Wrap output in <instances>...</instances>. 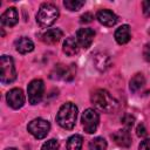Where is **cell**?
I'll use <instances>...</instances> for the list:
<instances>
[{"label": "cell", "mask_w": 150, "mask_h": 150, "mask_svg": "<svg viewBox=\"0 0 150 150\" xmlns=\"http://www.w3.org/2000/svg\"><path fill=\"white\" fill-rule=\"evenodd\" d=\"M82 125L87 134H94L97 130L100 123V115L94 109H86L82 114Z\"/></svg>", "instance_id": "6"}, {"label": "cell", "mask_w": 150, "mask_h": 150, "mask_svg": "<svg viewBox=\"0 0 150 150\" xmlns=\"http://www.w3.org/2000/svg\"><path fill=\"white\" fill-rule=\"evenodd\" d=\"M83 143V138L81 135H73L68 138L67 150H81Z\"/></svg>", "instance_id": "20"}, {"label": "cell", "mask_w": 150, "mask_h": 150, "mask_svg": "<svg viewBox=\"0 0 150 150\" xmlns=\"http://www.w3.org/2000/svg\"><path fill=\"white\" fill-rule=\"evenodd\" d=\"M93 19H94V15H93L91 13L87 12V13H84V14H82V15H81L80 21H81L82 23H89V22H91V21H93Z\"/></svg>", "instance_id": "25"}, {"label": "cell", "mask_w": 150, "mask_h": 150, "mask_svg": "<svg viewBox=\"0 0 150 150\" xmlns=\"http://www.w3.org/2000/svg\"><path fill=\"white\" fill-rule=\"evenodd\" d=\"M62 36H63V32L60 28H52L42 34L41 40L47 45H54L59 42Z\"/></svg>", "instance_id": "14"}, {"label": "cell", "mask_w": 150, "mask_h": 150, "mask_svg": "<svg viewBox=\"0 0 150 150\" xmlns=\"http://www.w3.org/2000/svg\"><path fill=\"white\" fill-rule=\"evenodd\" d=\"M79 46L80 45H79L77 40L73 36H69L63 42V52L68 56H74L79 52Z\"/></svg>", "instance_id": "16"}, {"label": "cell", "mask_w": 150, "mask_h": 150, "mask_svg": "<svg viewBox=\"0 0 150 150\" xmlns=\"http://www.w3.org/2000/svg\"><path fill=\"white\" fill-rule=\"evenodd\" d=\"M77 118V108L74 103L67 102L64 103L56 115V121L60 127L63 129H73L75 127Z\"/></svg>", "instance_id": "2"}, {"label": "cell", "mask_w": 150, "mask_h": 150, "mask_svg": "<svg viewBox=\"0 0 150 150\" xmlns=\"http://www.w3.org/2000/svg\"><path fill=\"white\" fill-rule=\"evenodd\" d=\"M6 150H18L16 148H8V149H6Z\"/></svg>", "instance_id": "30"}, {"label": "cell", "mask_w": 150, "mask_h": 150, "mask_svg": "<svg viewBox=\"0 0 150 150\" xmlns=\"http://www.w3.org/2000/svg\"><path fill=\"white\" fill-rule=\"evenodd\" d=\"M96 19L98 20L100 23L111 27L117 22V16L115 13H112L110 9H101L96 14Z\"/></svg>", "instance_id": "12"}, {"label": "cell", "mask_w": 150, "mask_h": 150, "mask_svg": "<svg viewBox=\"0 0 150 150\" xmlns=\"http://www.w3.org/2000/svg\"><path fill=\"white\" fill-rule=\"evenodd\" d=\"M18 21H19V14H18L16 8H14V7L7 8L1 15V23L4 26L13 27L18 23Z\"/></svg>", "instance_id": "13"}, {"label": "cell", "mask_w": 150, "mask_h": 150, "mask_svg": "<svg viewBox=\"0 0 150 150\" xmlns=\"http://www.w3.org/2000/svg\"><path fill=\"white\" fill-rule=\"evenodd\" d=\"M27 130L30 135H33L38 139H42L47 136L50 130V124L48 121L43 118H35L30 121L27 125Z\"/></svg>", "instance_id": "5"}, {"label": "cell", "mask_w": 150, "mask_h": 150, "mask_svg": "<svg viewBox=\"0 0 150 150\" xmlns=\"http://www.w3.org/2000/svg\"><path fill=\"white\" fill-rule=\"evenodd\" d=\"M144 84H145V79H144V76H143V74H135L132 77H131V80H130V83H129V87H130V90L131 91H134V93H136V91H138L139 89H142L143 87H144Z\"/></svg>", "instance_id": "19"}, {"label": "cell", "mask_w": 150, "mask_h": 150, "mask_svg": "<svg viewBox=\"0 0 150 150\" xmlns=\"http://www.w3.org/2000/svg\"><path fill=\"white\" fill-rule=\"evenodd\" d=\"M143 56H144V59H145L146 61L150 62V42L146 43V45L144 46V49H143Z\"/></svg>", "instance_id": "28"}, {"label": "cell", "mask_w": 150, "mask_h": 150, "mask_svg": "<svg viewBox=\"0 0 150 150\" xmlns=\"http://www.w3.org/2000/svg\"><path fill=\"white\" fill-rule=\"evenodd\" d=\"M93 104L103 112H112L117 109L118 102L104 89H97L91 94Z\"/></svg>", "instance_id": "1"}, {"label": "cell", "mask_w": 150, "mask_h": 150, "mask_svg": "<svg viewBox=\"0 0 150 150\" xmlns=\"http://www.w3.org/2000/svg\"><path fill=\"white\" fill-rule=\"evenodd\" d=\"M45 91V83L42 80H33L28 87H27V94H28V101L30 104H38L43 96Z\"/></svg>", "instance_id": "8"}, {"label": "cell", "mask_w": 150, "mask_h": 150, "mask_svg": "<svg viewBox=\"0 0 150 150\" xmlns=\"http://www.w3.org/2000/svg\"><path fill=\"white\" fill-rule=\"evenodd\" d=\"M138 150H150V139H144L141 142L139 146H138Z\"/></svg>", "instance_id": "29"}, {"label": "cell", "mask_w": 150, "mask_h": 150, "mask_svg": "<svg viewBox=\"0 0 150 150\" xmlns=\"http://www.w3.org/2000/svg\"><path fill=\"white\" fill-rule=\"evenodd\" d=\"M0 81L4 84L12 83L16 79V70L13 59L8 55H2L0 59Z\"/></svg>", "instance_id": "4"}, {"label": "cell", "mask_w": 150, "mask_h": 150, "mask_svg": "<svg viewBox=\"0 0 150 150\" xmlns=\"http://www.w3.org/2000/svg\"><path fill=\"white\" fill-rule=\"evenodd\" d=\"M63 5L69 11H79L84 5V1H80V0H64Z\"/></svg>", "instance_id": "22"}, {"label": "cell", "mask_w": 150, "mask_h": 150, "mask_svg": "<svg viewBox=\"0 0 150 150\" xmlns=\"http://www.w3.org/2000/svg\"><path fill=\"white\" fill-rule=\"evenodd\" d=\"M142 11L145 16H150V0H145L142 2Z\"/></svg>", "instance_id": "26"}, {"label": "cell", "mask_w": 150, "mask_h": 150, "mask_svg": "<svg viewBox=\"0 0 150 150\" xmlns=\"http://www.w3.org/2000/svg\"><path fill=\"white\" fill-rule=\"evenodd\" d=\"M112 141L122 146V148H128L131 145V135L129 132L128 129H122V130H117L111 135Z\"/></svg>", "instance_id": "11"}, {"label": "cell", "mask_w": 150, "mask_h": 150, "mask_svg": "<svg viewBox=\"0 0 150 150\" xmlns=\"http://www.w3.org/2000/svg\"><path fill=\"white\" fill-rule=\"evenodd\" d=\"M89 150H105L107 141L103 137H96L89 142Z\"/></svg>", "instance_id": "21"}, {"label": "cell", "mask_w": 150, "mask_h": 150, "mask_svg": "<svg viewBox=\"0 0 150 150\" xmlns=\"http://www.w3.org/2000/svg\"><path fill=\"white\" fill-rule=\"evenodd\" d=\"M122 122H123V124L127 127L125 129L129 130V129L132 127V124H134V117L130 116V115H125V116L122 118Z\"/></svg>", "instance_id": "24"}, {"label": "cell", "mask_w": 150, "mask_h": 150, "mask_svg": "<svg viewBox=\"0 0 150 150\" xmlns=\"http://www.w3.org/2000/svg\"><path fill=\"white\" fill-rule=\"evenodd\" d=\"M94 36L95 32L91 28H80L76 33V40L79 45L84 49L90 47V45L94 41Z\"/></svg>", "instance_id": "10"}, {"label": "cell", "mask_w": 150, "mask_h": 150, "mask_svg": "<svg viewBox=\"0 0 150 150\" xmlns=\"http://www.w3.org/2000/svg\"><path fill=\"white\" fill-rule=\"evenodd\" d=\"M7 103L13 109H20L25 104V94L20 88H13L11 89L6 95Z\"/></svg>", "instance_id": "9"}, {"label": "cell", "mask_w": 150, "mask_h": 150, "mask_svg": "<svg viewBox=\"0 0 150 150\" xmlns=\"http://www.w3.org/2000/svg\"><path fill=\"white\" fill-rule=\"evenodd\" d=\"M94 63H95V67L98 70L103 71V70H105L109 67V64H110V57L107 54H104V53H97L94 56Z\"/></svg>", "instance_id": "18"}, {"label": "cell", "mask_w": 150, "mask_h": 150, "mask_svg": "<svg viewBox=\"0 0 150 150\" xmlns=\"http://www.w3.org/2000/svg\"><path fill=\"white\" fill-rule=\"evenodd\" d=\"M15 47H16V50L20 54H27V53H29L34 49V43L30 39L26 38V36H22L15 42Z\"/></svg>", "instance_id": "17"}, {"label": "cell", "mask_w": 150, "mask_h": 150, "mask_svg": "<svg viewBox=\"0 0 150 150\" xmlns=\"http://www.w3.org/2000/svg\"><path fill=\"white\" fill-rule=\"evenodd\" d=\"M59 18V9L55 5L46 2L40 6V9L36 14V21L41 27L52 26Z\"/></svg>", "instance_id": "3"}, {"label": "cell", "mask_w": 150, "mask_h": 150, "mask_svg": "<svg viewBox=\"0 0 150 150\" xmlns=\"http://www.w3.org/2000/svg\"><path fill=\"white\" fill-rule=\"evenodd\" d=\"M136 134H137L138 137H145L148 132H146V129H145V127L143 124H138L137 129H136Z\"/></svg>", "instance_id": "27"}, {"label": "cell", "mask_w": 150, "mask_h": 150, "mask_svg": "<svg viewBox=\"0 0 150 150\" xmlns=\"http://www.w3.org/2000/svg\"><path fill=\"white\" fill-rule=\"evenodd\" d=\"M115 40L118 45H124L127 42H129L131 35H130V27L128 25H122L120 26L116 32H115Z\"/></svg>", "instance_id": "15"}, {"label": "cell", "mask_w": 150, "mask_h": 150, "mask_svg": "<svg viewBox=\"0 0 150 150\" xmlns=\"http://www.w3.org/2000/svg\"><path fill=\"white\" fill-rule=\"evenodd\" d=\"M57 149H59V142L55 138L48 139L41 146V150H57Z\"/></svg>", "instance_id": "23"}, {"label": "cell", "mask_w": 150, "mask_h": 150, "mask_svg": "<svg viewBox=\"0 0 150 150\" xmlns=\"http://www.w3.org/2000/svg\"><path fill=\"white\" fill-rule=\"evenodd\" d=\"M76 67L75 64L64 66V64H56L54 69L50 71V79L53 80H64V81H71L75 77Z\"/></svg>", "instance_id": "7"}]
</instances>
